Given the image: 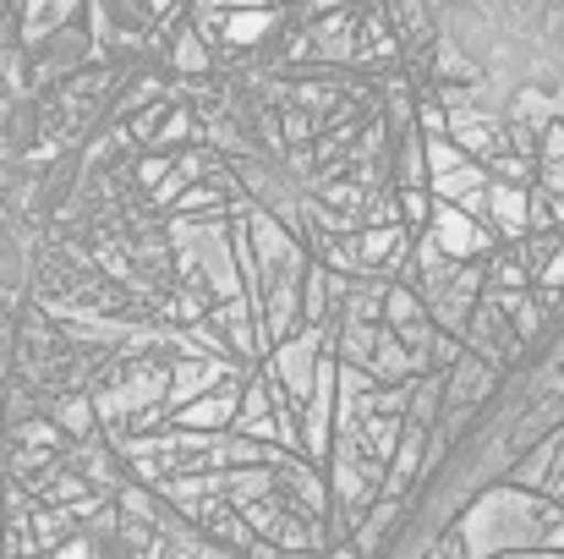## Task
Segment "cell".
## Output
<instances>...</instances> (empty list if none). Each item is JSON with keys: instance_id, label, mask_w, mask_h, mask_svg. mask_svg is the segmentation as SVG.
Listing matches in <instances>:
<instances>
[{"instance_id": "obj_1", "label": "cell", "mask_w": 564, "mask_h": 559, "mask_svg": "<svg viewBox=\"0 0 564 559\" xmlns=\"http://www.w3.org/2000/svg\"><path fill=\"white\" fill-rule=\"evenodd\" d=\"M230 165H236V182L247 186V192H252V197H258L269 214L291 219V214L302 208V176H296V171H291V165L274 154V149H241Z\"/></svg>"}, {"instance_id": "obj_2", "label": "cell", "mask_w": 564, "mask_h": 559, "mask_svg": "<svg viewBox=\"0 0 564 559\" xmlns=\"http://www.w3.org/2000/svg\"><path fill=\"white\" fill-rule=\"evenodd\" d=\"M94 55V33H88V17H66L61 28H50L44 39L28 44V72L44 83V77H72L83 72Z\"/></svg>"}, {"instance_id": "obj_3", "label": "cell", "mask_w": 564, "mask_h": 559, "mask_svg": "<svg viewBox=\"0 0 564 559\" xmlns=\"http://www.w3.org/2000/svg\"><path fill=\"white\" fill-rule=\"evenodd\" d=\"M39 116H44L39 99H22V94H17V99L6 105V121H0V149L22 160V154L39 143Z\"/></svg>"}, {"instance_id": "obj_4", "label": "cell", "mask_w": 564, "mask_h": 559, "mask_svg": "<svg viewBox=\"0 0 564 559\" xmlns=\"http://www.w3.org/2000/svg\"><path fill=\"white\" fill-rule=\"evenodd\" d=\"M389 11H394V28H400V39L411 44V55H427V44L438 39L433 0H389Z\"/></svg>"}, {"instance_id": "obj_5", "label": "cell", "mask_w": 564, "mask_h": 559, "mask_svg": "<svg viewBox=\"0 0 564 559\" xmlns=\"http://www.w3.org/2000/svg\"><path fill=\"white\" fill-rule=\"evenodd\" d=\"M33 275V252L17 219H0V291H22Z\"/></svg>"}, {"instance_id": "obj_6", "label": "cell", "mask_w": 564, "mask_h": 559, "mask_svg": "<svg viewBox=\"0 0 564 559\" xmlns=\"http://www.w3.org/2000/svg\"><path fill=\"white\" fill-rule=\"evenodd\" d=\"M99 6H105V17H110V28H116V33H143V28H149V17H154V11H149V0H99Z\"/></svg>"}, {"instance_id": "obj_7", "label": "cell", "mask_w": 564, "mask_h": 559, "mask_svg": "<svg viewBox=\"0 0 564 559\" xmlns=\"http://www.w3.org/2000/svg\"><path fill=\"white\" fill-rule=\"evenodd\" d=\"M499 6H505V17H516L527 28H543L554 17V0H499Z\"/></svg>"}, {"instance_id": "obj_8", "label": "cell", "mask_w": 564, "mask_h": 559, "mask_svg": "<svg viewBox=\"0 0 564 559\" xmlns=\"http://www.w3.org/2000/svg\"><path fill=\"white\" fill-rule=\"evenodd\" d=\"M427 559H471V549H466L460 538H444V544H433V555Z\"/></svg>"}, {"instance_id": "obj_9", "label": "cell", "mask_w": 564, "mask_h": 559, "mask_svg": "<svg viewBox=\"0 0 564 559\" xmlns=\"http://www.w3.org/2000/svg\"><path fill=\"white\" fill-rule=\"evenodd\" d=\"M11 99H17V88H11V77H6V66H0V110H6Z\"/></svg>"}, {"instance_id": "obj_10", "label": "cell", "mask_w": 564, "mask_h": 559, "mask_svg": "<svg viewBox=\"0 0 564 559\" xmlns=\"http://www.w3.org/2000/svg\"><path fill=\"white\" fill-rule=\"evenodd\" d=\"M11 6H17V0H0V28H6V17H11Z\"/></svg>"}, {"instance_id": "obj_11", "label": "cell", "mask_w": 564, "mask_h": 559, "mask_svg": "<svg viewBox=\"0 0 564 559\" xmlns=\"http://www.w3.org/2000/svg\"><path fill=\"white\" fill-rule=\"evenodd\" d=\"M335 559H362V555H351V549H340V555H335Z\"/></svg>"}, {"instance_id": "obj_12", "label": "cell", "mask_w": 564, "mask_h": 559, "mask_svg": "<svg viewBox=\"0 0 564 559\" xmlns=\"http://www.w3.org/2000/svg\"><path fill=\"white\" fill-rule=\"evenodd\" d=\"M296 559H318V555H296Z\"/></svg>"}]
</instances>
